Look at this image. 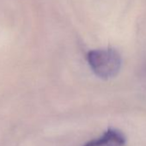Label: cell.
Instances as JSON below:
<instances>
[{
    "label": "cell",
    "mask_w": 146,
    "mask_h": 146,
    "mask_svg": "<svg viewBox=\"0 0 146 146\" xmlns=\"http://www.w3.org/2000/svg\"><path fill=\"white\" fill-rule=\"evenodd\" d=\"M125 137L117 129H108L99 138L91 140L84 146H125Z\"/></svg>",
    "instance_id": "obj_2"
},
{
    "label": "cell",
    "mask_w": 146,
    "mask_h": 146,
    "mask_svg": "<svg viewBox=\"0 0 146 146\" xmlns=\"http://www.w3.org/2000/svg\"><path fill=\"white\" fill-rule=\"evenodd\" d=\"M88 63L94 73L102 79L115 77L121 67V57L113 49H97L88 52Z\"/></svg>",
    "instance_id": "obj_1"
}]
</instances>
